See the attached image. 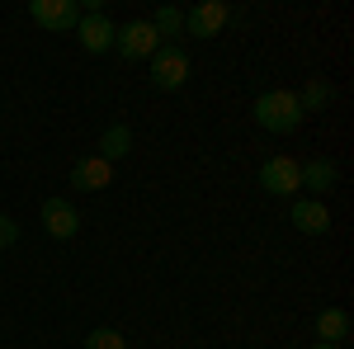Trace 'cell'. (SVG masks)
<instances>
[{
	"instance_id": "obj_1",
	"label": "cell",
	"mask_w": 354,
	"mask_h": 349,
	"mask_svg": "<svg viewBox=\"0 0 354 349\" xmlns=\"http://www.w3.org/2000/svg\"><path fill=\"white\" fill-rule=\"evenodd\" d=\"M250 118L265 128V133H298L302 128V104L293 90H265L255 104H250Z\"/></svg>"
},
{
	"instance_id": "obj_2",
	"label": "cell",
	"mask_w": 354,
	"mask_h": 349,
	"mask_svg": "<svg viewBox=\"0 0 354 349\" xmlns=\"http://www.w3.org/2000/svg\"><path fill=\"white\" fill-rule=\"evenodd\" d=\"M260 189L265 194H274V198H298L302 189V161H293V156H270V161L260 165Z\"/></svg>"
},
{
	"instance_id": "obj_3",
	"label": "cell",
	"mask_w": 354,
	"mask_h": 349,
	"mask_svg": "<svg viewBox=\"0 0 354 349\" xmlns=\"http://www.w3.org/2000/svg\"><path fill=\"white\" fill-rule=\"evenodd\" d=\"M156 48H165V43L156 38L151 19H133L128 28H118V33H113V53L128 57V62H137V57H156Z\"/></svg>"
},
{
	"instance_id": "obj_4",
	"label": "cell",
	"mask_w": 354,
	"mask_h": 349,
	"mask_svg": "<svg viewBox=\"0 0 354 349\" xmlns=\"http://www.w3.org/2000/svg\"><path fill=\"white\" fill-rule=\"evenodd\" d=\"M28 19L38 28L66 33V28L81 24V5H76V0H28Z\"/></svg>"
},
{
	"instance_id": "obj_5",
	"label": "cell",
	"mask_w": 354,
	"mask_h": 349,
	"mask_svg": "<svg viewBox=\"0 0 354 349\" xmlns=\"http://www.w3.org/2000/svg\"><path fill=\"white\" fill-rule=\"evenodd\" d=\"M185 81H189V57L180 48H156V57H151V85L156 90H180Z\"/></svg>"
},
{
	"instance_id": "obj_6",
	"label": "cell",
	"mask_w": 354,
	"mask_h": 349,
	"mask_svg": "<svg viewBox=\"0 0 354 349\" xmlns=\"http://www.w3.org/2000/svg\"><path fill=\"white\" fill-rule=\"evenodd\" d=\"M113 33H118V28L109 24V15H104V10H90V15H81V24H76V38H81V48L90 57L113 53Z\"/></svg>"
},
{
	"instance_id": "obj_7",
	"label": "cell",
	"mask_w": 354,
	"mask_h": 349,
	"mask_svg": "<svg viewBox=\"0 0 354 349\" xmlns=\"http://www.w3.org/2000/svg\"><path fill=\"white\" fill-rule=\"evenodd\" d=\"M227 19H232V5L227 0H198L189 15H185V28H189L194 38H213V33H222Z\"/></svg>"
},
{
	"instance_id": "obj_8",
	"label": "cell",
	"mask_w": 354,
	"mask_h": 349,
	"mask_svg": "<svg viewBox=\"0 0 354 349\" xmlns=\"http://www.w3.org/2000/svg\"><path fill=\"white\" fill-rule=\"evenodd\" d=\"M43 232H48L53 241H71V236L81 232V213H76L66 198H48V203H43Z\"/></svg>"
},
{
	"instance_id": "obj_9",
	"label": "cell",
	"mask_w": 354,
	"mask_h": 349,
	"mask_svg": "<svg viewBox=\"0 0 354 349\" xmlns=\"http://www.w3.org/2000/svg\"><path fill=\"white\" fill-rule=\"evenodd\" d=\"M293 227H298L302 236H326L330 232L326 198H293Z\"/></svg>"
},
{
	"instance_id": "obj_10",
	"label": "cell",
	"mask_w": 354,
	"mask_h": 349,
	"mask_svg": "<svg viewBox=\"0 0 354 349\" xmlns=\"http://www.w3.org/2000/svg\"><path fill=\"white\" fill-rule=\"evenodd\" d=\"M113 185V165L100 161V156H81V161L71 165V189H81V194H100V189Z\"/></svg>"
},
{
	"instance_id": "obj_11",
	"label": "cell",
	"mask_w": 354,
	"mask_h": 349,
	"mask_svg": "<svg viewBox=\"0 0 354 349\" xmlns=\"http://www.w3.org/2000/svg\"><path fill=\"white\" fill-rule=\"evenodd\" d=\"M95 156H100V161H109V165L128 161V156H133V128H123V123L104 128V133H100V151H95Z\"/></svg>"
},
{
	"instance_id": "obj_12",
	"label": "cell",
	"mask_w": 354,
	"mask_h": 349,
	"mask_svg": "<svg viewBox=\"0 0 354 349\" xmlns=\"http://www.w3.org/2000/svg\"><path fill=\"white\" fill-rule=\"evenodd\" d=\"M345 335H350V312L326 307V312L317 317V340H326V345H345Z\"/></svg>"
},
{
	"instance_id": "obj_13",
	"label": "cell",
	"mask_w": 354,
	"mask_h": 349,
	"mask_svg": "<svg viewBox=\"0 0 354 349\" xmlns=\"http://www.w3.org/2000/svg\"><path fill=\"white\" fill-rule=\"evenodd\" d=\"M335 100V85L326 81V76H312V81L302 85V95H298V104H302V118L307 113H322V109Z\"/></svg>"
},
{
	"instance_id": "obj_14",
	"label": "cell",
	"mask_w": 354,
	"mask_h": 349,
	"mask_svg": "<svg viewBox=\"0 0 354 349\" xmlns=\"http://www.w3.org/2000/svg\"><path fill=\"white\" fill-rule=\"evenodd\" d=\"M335 161H326V156H317V161H302V189H317V194H326V189H335Z\"/></svg>"
},
{
	"instance_id": "obj_15",
	"label": "cell",
	"mask_w": 354,
	"mask_h": 349,
	"mask_svg": "<svg viewBox=\"0 0 354 349\" xmlns=\"http://www.w3.org/2000/svg\"><path fill=\"white\" fill-rule=\"evenodd\" d=\"M151 28H156V38H161L165 48H175V38L185 33V10H175V5H161V10L151 15Z\"/></svg>"
},
{
	"instance_id": "obj_16",
	"label": "cell",
	"mask_w": 354,
	"mask_h": 349,
	"mask_svg": "<svg viewBox=\"0 0 354 349\" xmlns=\"http://www.w3.org/2000/svg\"><path fill=\"white\" fill-rule=\"evenodd\" d=\"M85 349H128V340H123L113 326H95V330L85 335Z\"/></svg>"
},
{
	"instance_id": "obj_17",
	"label": "cell",
	"mask_w": 354,
	"mask_h": 349,
	"mask_svg": "<svg viewBox=\"0 0 354 349\" xmlns=\"http://www.w3.org/2000/svg\"><path fill=\"white\" fill-rule=\"evenodd\" d=\"M15 241H19V222H15V217H5V213H0V250H10Z\"/></svg>"
},
{
	"instance_id": "obj_18",
	"label": "cell",
	"mask_w": 354,
	"mask_h": 349,
	"mask_svg": "<svg viewBox=\"0 0 354 349\" xmlns=\"http://www.w3.org/2000/svg\"><path fill=\"white\" fill-rule=\"evenodd\" d=\"M312 349H345V345H326V340H317V345H312Z\"/></svg>"
}]
</instances>
